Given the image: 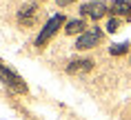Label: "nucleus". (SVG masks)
I'll return each mask as SVG.
<instances>
[{
    "mask_svg": "<svg viewBox=\"0 0 131 120\" xmlns=\"http://www.w3.org/2000/svg\"><path fill=\"white\" fill-rule=\"evenodd\" d=\"M64 25V16L62 14H56V16H51L47 22H45V27L40 29V34H38V38H36V47L40 49V47H45V45L53 38L56 34H58V29Z\"/></svg>",
    "mask_w": 131,
    "mask_h": 120,
    "instance_id": "1",
    "label": "nucleus"
},
{
    "mask_svg": "<svg viewBox=\"0 0 131 120\" xmlns=\"http://www.w3.org/2000/svg\"><path fill=\"white\" fill-rule=\"evenodd\" d=\"M0 82H2L5 87H9L11 91H16V93H27L25 80H22L11 67H7L5 62H0Z\"/></svg>",
    "mask_w": 131,
    "mask_h": 120,
    "instance_id": "2",
    "label": "nucleus"
},
{
    "mask_svg": "<svg viewBox=\"0 0 131 120\" xmlns=\"http://www.w3.org/2000/svg\"><path fill=\"white\" fill-rule=\"evenodd\" d=\"M102 40V31L98 27H93V29H87L84 34H80L76 38V49H80V51H84V49H93L98 42Z\"/></svg>",
    "mask_w": 131,
    "mask_h": 120,
    "instance_id": "3",
    "label": "nucleus"
},
{
    "mask_svg": "<svg viewBox=\"0 0 131 120\" xmlns=\"http://www.w3.org/2000/svg\"><path fill=\"white\" fill-rule=\"evenodd\" d=\"M107 5H104L102 0H93V2H87V5H82V11L84 16H89V18H93V20H100L104 14H107Z\"/></svg>",
    "mask_w": 131,
    "mask_h": 120,
    "instance_id": "4",
    "label": "nucleus"
},
{
    "mask_svg": "<svg viewBox=\"0 0 131 120\" xmlns=\"http://www.w3.org/2000/svg\"><path fill=\"white\" fill-rule=\"evenodd\" d=\"M93 69V60L89 58H80V60H71L67 64V71L69 73H84V71H91Z\"/></svg>",
    "mask_w": 131,
    "mask_h": 120,
    "instance_id": "5",
    "label": "nucleus"
},
{
    "mask_svg": "<svg viewBox=\"0 0 131 120\" xmlns=\"http://www.w3.org/2000/svg\"><path fill=\"white\" fill-rule=\"evenodd\" d=\"M36 14H38V7L36 5H25V7L18 11V20L22 22V25H31L36 18Z\"/></svg>",
    "mask_w": 131,
    "mask_h": 120,
    "instance_id": "6",
    "label": "nucleus"
},
{
    "mask_svg": "<svg viewBox=\"0 0 131 120\" xmlns=\"http://www.w3.org/2000/svg\"><path fill=\"white\" fill-rule=\"evenodd\" d=\"M87 31V25H84V20L82 18H76V20H69L67 25H64V34H69V36H80V34H84Z\"/></svg>",
    "mask_w": 131,
    "mask_h": 120,
    "instance_id": "7",
    "label": "nucleus"
},
{
    "mask_svg": "<svg viewBox=\"0 0 131 120\" xmlns=\"http://www.w3.org/2000/svg\"><path fill=\"white\" fill-rule=\"evenodd\" d=\"M131 0H113L111 2V14L113 16H129Z\"/></svg>",
    "mask_w": 131,
    "mask_h": 120,
    "instance_id": "8",
    "label": "nucleus"
},
{
    "mask_svg": "<svg viewBox=\"0 0 131 120\" xmlns=\"http://www.w3.org/2000/svg\"><path fill=\"white\" fill-rule=\"evenodd\" d=\"M127 51H129V42H118V45H111L109 47L111 56H124Z\"/></svg>",
    "mask_w": 131,
    "mask_h": 120,
    "instance_id": "9",
    "label": "nucleus"
},
{
    "mask_svg": "<svg viewBox=\"0 0 131 120\" xmlns=\"http://www.w3.org/2000/svg\"><path fill=\"white\" fill-rule=\"evenodd\" d=\"M118 25H120L118 18H109V22H107V31H109V34H116V31H118Z\"/></svg>",
    "mask_w": 131,
    "mask_h": 120,
    "instance_id": "10",
    "label": "nucleus"
},
{
    "mask_svg": "<svg viewBox=\"0 0 131 120\" xmlns=\"http://www.w3.org/2000/svg\"><path fill=\"white\" fill-rule=\"evenodd\" d=\"M71 2H76V0H58V7H67Z\"/></svg>",
    "mask_w": 131,
    "mask_h": 120,
    "instance_id": "11",
    "label": "nucleus"
}]
</instances>
